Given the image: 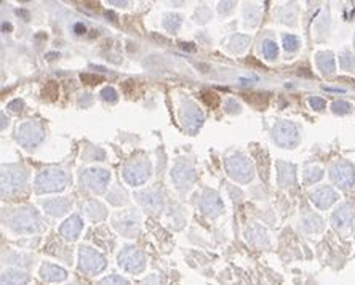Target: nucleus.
I'll list each match as a JSON object with an SVG mask.
<instances>
[{"label": "nucleus", "instance_id": "nucleus-17", "mask_svg": "<svg viewBox=\"0 0 355 285\" xmlns=\"http://www.w3.org/2000/svg\"><path fill=\"white\" fill-rule=\"evenodd\" d=\"M310 200L314 202L315 207L321 208V210H326V208H330L338 200V193L333 188H330V186H323V188L315 189L310 194Z\"/></svg>", "mask_w": 355, "mask_h": 285}, {"label": "nucleus", "instance_id": "nucleus-23", "mask_svg": "<svg viewBox=\"0 0 355 285\" xmlns=\"http://www.w3.org/2000/svg\"><path fill=\"white\" fill-rule=\"evenodd\" d=\"M317 66L323 75H330L335 72V56L331 52H320L317 53Z\"/></svg>", "mask_w": 355, "mask_h": 285}, {"label": "nucleus", "instance_id": "nucleus-22", "mask_svg": "<svg viewBox=\"0 0 355 285\" xmlns=\"http://www.w3.org/2000/svg\"><path fill=\"white\" fill-rule=\"evenodd\" d=\"M40 276H42V279H45L47 282H61L68 277V272L64 271L63 267L47 263V265H43L40 267Z\"/></svg>", "mask_w": 355, "mask_h": 285}, {"label": "nucleus", "instance_id": "nucleus-2", "mask_svg": "<svg viewBox=\"0 0 355 285\" xmlns=\"http://www.w3.org/2000/svg\"><path fill=\"white\" fill-rule=\"evenodd\" d=\"M42 218L39 212L34 207H23L18 208L12 216H10V226L16 232L31 234L39 232L42 229Z\"/></svg>", "mask_w": 355, "mask_h": 285}, {"label": "nucleus", "instance_id": "nucleus-19", "mask_svg": "<svg viewBox=\"0 0 355 285\" xmlns=\"http://www.w3.org/2000/svg\"><path fill=\"white\" fill-rule=\"evenodd\" d=\"M277 179L282 188H289L296 181V167L293 163L278 160L277 162Z\"/></svg>", "mask_w": 355, "mask_h": 285}, {"label": "nucleus", "instance_id": "nucleus-39", "mask_svg": "<svg viewBox=\"0 0 355 285\" xmlns=\"http://www.w3.org/2000/svg\"><path fill=\"white\" fill-rule=\"evenodd\" d=\"M143 285H165V284H163L160 276H151V277H147L146 281L143 282Z\"/></svg>", "mask_w": 355, "mask_h": 285}, {"label": "nucleus", "instance_id": "nucleus-3", "mask_svg": "<svg viewBox=\"0 0 355 285\" xmlns=\"http://www.w3.org/2000/svg\"><path fill=\"white\" fill-rule=\"evenodd\" d=\"M226 170L229 177L237 183H248L253 178L254 168L251 160L243 154H231L226 157Z\"/></svg>", "mask_w": 355, "mask_h": 285}, {"label": "nucleus", "instance_id": "nucleus-41", "mask_svg": "<svg viewBox=\"0 0 355 285\" xmlns=\"http://www.w3.org/2000/svg\"><path fill=\"white\" fill-rule=\"evenodd\" d=\"M74 29H75V34H85V26L84 24H75V27H74Z\"/></svg>", "mask_w": 355, "mask_h": 285}, {"label": "nucleus", "instance_id": "nucleus-8", "mask_svg": "<svg viewBox=\"0 0 355 285\" xmlns=\"http://www.w3.org/2000/svg\"><path fill=\"white\" fill-rule=\"evenodd\" d=\"M272 138L282 147H293L299 142V130L293 122L280 120L272 128Z\"/></svg>", "mask_w": 355, "mask_h": 285}, {"label": "nucleus", "instance_id": "nucleus-10", "mask_svg": "<svg viewBox=\"0 0 355 285\" xmlns=\"http://www.w3.org/2000/svg\"><path fill=\"white\" fill-rule=\"evenodd\" d=\"M330 177L336 186H339L341 189H347L355 183V168L351 162L338 160L330 168Z\"/></svg>", "mask_w": 355, "mask_h": 285}, {"label": "nucleus", "instance_id": "nucleus-7", "mask_svg": "<svg viewBox=\"0 0 355 285\" xmlns=\"http://www.w3.org/2000/svg\"><path fill=\"white\" fill-rule=\"evenodd\" d=\"M123 179L130 186H139L147 181L151 177V163L146 159H138V160L128 162L122 170Z\"/></svg>", "mask_w": 355, "mask_h": 285}, {"label": "nucleus", "instance_id": "nucleus-15", "mask_svg": "<svg viewBox=\"0 0 355 285\" xmlns=\"http://www.w3.org/2000/svg\"><path fill=\"white\" fill-rule=\"evenodd\" d=\"M200 208L205 216L208 218H218L224 212V204L220 194L211 189H206L200 200Z\"/></svg>", "mask_w": 355, "mask_h": 285}, {"label": "nucleus", "instance_id": "nucleus-9", "mask_svg": "<svg viewBox=\"0 0 355 285\" xmlns=\"http://www.w3.org/2000/svg\"><path fill=\"white\" fill-rule=\"evenodd\" d=\"M118 266L132 274H139L146 266V256L135 247H127L118 255Z\"/></svg>", "mask_w": 355, "mask_h": 285}, {"label": "nucleus", "instance_id": "nucleus-26", "mask_svg": "<svg viewBox=\"0 0 355 285\" xmlns=\"http://www.w3.org/2000/svg\"><path fill=\"white\" fill-rule=\"evenodd\" d=\"M321 224H323V221H321L320 216L309 215L303 220V229L305 232H317L321 229Z\"/></svg>", "mask_w": 355, "mask_h": 285}, {"label": "nucleus", "instance_id": "nucleus-5", "mask_svg": "<svg viewBox=\"0 0 355 285\" xmlns=\"http://www.w3.org/2000/svg\"><path fill=\"white\" fill-rule=\"evenodd\" d=\"M27 181V173L24 168L8 165L2 167V197L12 196L21 189Z\"/></svg>", "mask_w": 355, "mask_h": 285}, {"label": "nucleus", "instance_id": "nucleus-37", "mask_svg": "<svg viewBox=\"0 0 355 285\" xmlns=\"http://www.w3.org/2000/svg\"><path fill=\"white\" fill-rule=\"evenodd\" d=\"M309 104H310V107L315 109V111H321V109H325V106H326L325 100H321V98H319V96L309 98Z\"/></svg>", "mask_w": 355, "mask_h": 285}, {"label": "nucleus", "instance_id": "nucleus-18", "mask_svg": "<svg viewBox=\"0 0 355 285\" xmlns=\"http://www.w3.org/2000/svg\"><path fill=\"white\" fill-rule=\"evenodd\" d=\"M352 221H354V210H352V207L347 204L338 207L331 216L333 226H335V229H338V231H346V229L352 226Z\"/></svg>", "mask_w": 355, "mask_h": 285}, {"label": "nucleus", "instance_id": "nucleus-20", "mask_svg": "<svg viewBox=\"0 0 355 285\" xmlns=\"http://www.w3.org/2000/svg\"><path fill=\"white\" fill-rule=\"evenodd\" d=\"M43 210L51 216H63L64 213L70 210V200L66 197H58V199H48L43 202Z\"/></svg>", "mask_w": 355, "mask_h": 285}, {"label": "nucleus", "instance_id": "nucleus-42", "mask_svg": "<svg viewBox=\"0 0 355 285\" xmlns=\"http://www.w3.org/2000/svg\"><path fill=\"white\" fill-rule=\"evenodd\" d=\"M354 47H355V37H354Z\"/></svg>", "mask_w": 355, "mask_h": 285}, {"label": "nucleus", "instance_id": "nucleus-1", "mask_svg": "<svg viewBox=\"0 0 355 285\" xmlns=\"http://www.w3.org/2000/svg\"><path fill=\"white\" fill-rule=\"evenodd\" d=\"M70 178L68 172H64L63 168H45L43 172L37 175L34 181V189L37 194H45V193H56V191H63L69 184Z\"/></svg>", "mask_w": 355, "mask_h": 285}, {"label": "nucleus", "instance_id": "nucleus-25", "mask_svg": "<svg viewBox=\"0 0 355 285\" xmlns=\"http://www.w3.org/2000/svg\"><path fill=\"white\" fill-rule=\"evenodd\" d=\"M247 235H248V240H251V242L256 244V245H259V247L269 245V240H267V234H266V231L261 226H253L247 232Z\"/></svg>", "mask_w": 355, "mask_h": 285}, {"label": "nucleus", "instance_id": "nucleus-32", "mask_svg": "<svg viewBox=\"0 0 355 285\" xmlns=\"http://www.w3.org/2000/svg\"><path fill=\"white\" fill-rule=\"evenodd\" d=\"M283 48H285L287 52H296L299 48V39L298 37H294L291 34H287L283 36Z\"/></svg>", "mask_w": 355, "mask_h": 285}, {"label": "nucleus", "instance_id": "nucleus-6", "mask_svg": "<svg viewBox=\"0 0 355 285\" xmlns=\"http://www.w3.org/2000/svg\"><path fill=\"white\" fill-rule=\"evenodd\" d=\"M203 112L200 111L199 106L194 101L184 100L181 103V109H179V120H181L184 130L187 133L194 135L197 133L199 128L203 124Z\"/></svg>", "mask_w": 355, "mask_h": 285}, {"label": "nucleus", "instance_id": "nucleus-14", "mask_svg": "<svg viewBox=\"0 0 355 285\" xmlns=\"http://www.w3.org/2000/svg\"><path fill=\"white\" fill-rule=\"evenodd\" d=\"M114 226L116 229L127 237H135L139 234V218L133 210H127L114 218Z\"/></svg>", "mask_w": 355, "mask_h": 285}, {"label": "nucleus", "instance_id": "nucleus-28", "mask_svg": "<svg viewBox=\"0 0 355 285\" xmlns=\"http://www.w3.org/2000/svg\"><path fill=\"white\" fill-rule=\"evenodd\" d=\"M248 42H250V39L247 36H234L232 39L229 40V50L240 53V52H243L245 48H247Z\"/></svg>", "mask_w": 355, "mask_h": 285}, {"label": "nucleus", "instance_id": "nucleus-16", "mask_svg": "<svg viewBox=\"0 0 355 285\" xmlns=\"http://www.w3.org/2000/svg\"><path fill=\"white\" fill-rule=\"evenodd\" d=\"M135 197L138 199V202L143 205L146 210H149L151 213H158L163 208V200L162 196L155 189H147V191H139L136 193Z\"/></svg>", "mask_w": 355, "mask_h": 285}, {"label": "nucleus", "instance_id": "nucleus-4", "mask_svg": "<svg viewBox=\"0 0 355 285\" xmlns=\"http://www.w3.org/2000/svg\"><path fill=\"white\" fill-rule=\"evenodd\" d=\"M43 138H45V130L35 120H27L16 130V140L26 149H34L43 141Z\"/></svg>", "mask_w": 355, "mask_h": 285}, {"label": "nucleus", "instance_id": "nucleus-21", "mask_svg": "<svg viewBox=\"0 0 355 285\" xmlns=\"http://www.w3.org/2000/svg\"><path fill=\"white\" fill-rule=\"evenodd\" d=\"M82 226H84V223H82L80 216L77 215H72L70 218H68L66 221L61 224V228H59V232L64 239L68 240H75L79 237V234L82 231Z\"/></svg>", "mask_w": 355, "mask_h": 285}, {"label": "nucleus", "instance_id": "nucleus-35", "mask_svg": "<svg viewBox=\"0 0 355 285\" xmlns=\"http://www.w3.org/2000/svg\"><path fill=\"white\" fill-rule=\"evenodd\" d=\"M100 96L102 98L104 101L107 103H116L117 101V91L112 89V87H106V89H102Z\"/></svg>", "mask_w": 355, "mask_h": 285}, {"label": "nucleus", "instance_id": "nucleus-33", "mask_svg": "<svg viewBox=\"0 0 355 285\" xmlns=\"http://www.w3.org/2000/svg\"><path fill=\"white\" fill-rule=\"evenodd\" d=\"M331 111L335 114H339V116H344V114H349L352 111V106L347 101H335L331 104Z\"/></svg>", "mask_w": 355, "mask_h": 285}, {"label": "nucleus", "instance_id": "nucleus-13", "mask_svg": "<svg viewBox=\"0 0 355 285\" xmlns=\"http://www.w3.org/2000/svg\"><path fill=\"white\" fill-rule=\"evenodd\" d=\"M82 179H84L86 189H90L91 193L101 194L106 191V186L109 183V179H111V175L104 168H88L84 173Z\"/></svg>", "mask_w": 355, "mask_h": 285}, {"label": "nucleus", "instance_id": "nucleus-38", "mask_svg": "<svg viewBox=\"0 0 355 285\" xmlns=\"http://www.w3.org/2000/svg\"><path fill=\"white\" fill-rule=\"evenodd\" d=\"M80 79H82L84 84H88V85H93V84H96V82L102 80L101 75H95V74H82Z\"/></svg>", "mask_w": 355, "mask_h": 285}, {"label": "nucleus", "instance_id": "nucleus-40", "mask_svg": "<svg viewBox=\"0 0 355 285\" xmlns=\"http://www.w3.org/2000/svg\"><path fill=\"white\" fill-rule=\"evenodd\" d=\"M7 107L10 109V111H13V112H19L21 109H23V101L15 100V101H12V103H8V104H7Z\"/></svg>", "mask_w": 355, "mask_h": 285}, {"label": "nucleus", "instance_id": "nucleus-11", "mask_svg": "<svg viewBox=\"0 0 355 285\" xmlns=\"http://www.w3.org/2000/svg\"><path fill=\"white\" fill-rule=\"evenodd\" d=\"M171 179L178 189H189L195 181V168L187 160H179L171 170Z\"/></svg>", "mask_w": 355, "mask_h": 285}, {"label": "nucleus", "instance_id": "nucleus-30", "mask_svg": "<svg viewBox=\"0 0 355 285\" xmlns=\"http://www.w3.org/2000/svg\"><path fill=\"white\" fill-rule=\"evenodd\" d=\"M163 26H165L168 31L176 32L179 29V26H181V16H178V15H167L165 19H163Z\"/></svg>", "mask_w": 355, "mask_h": 285}, {"label": "nucleus", "instance_id": "nucleus-12", "mask_svg": "<svg viewBox=\"0 0 355 285\" xmlns=\"http://www.w3.org/2000/svg\"><path fill=\"white\" fill-rule=\"evenodd\" d=\"M106 267V260L100 251L82 247L80 249V269L86 274H98Z\"/></svg>", "mask_w": 355, "mask_h": 285}, {"label": "nucleus", "instance_id": "nucleus-31", "mask_svg": "<svg viewBox=\"0 0 355 285\" xmlns=\"http://www.w3.org/2000/svg\"><path fill=\"white\" fill-rule=\"evenodd\" d=\"M339 63H341V68L344 71H354L355 69V56L352 53H349V52H344L341 54Z\"/></svg>", "mask_w": 355, "mask_h": 285}, {"label": "nucleus", "instance_id": "nucleus-24", "mask_svg": "<svg viewBox=\"0 0 355 285\" xmlns=\"http://www.w3.org/2000/svg\"><path fill=\"white\" fill-rule=\"evenodd\" d=\"M2 285H26L27 284V274L18 269H7L2 274Z\"/></svg>", "mask_w": 355, "mask_h": 285}, {"label": "nucleus", "instance_id": "nucleus-29", "mask_svg": "<svg viewBox=\"0 0 355 285\" xmlns=\"http://www.w3.org/2000/svg\"><path fill=\"white\" fill-rule=\"evenodd\" d=\"M261 50H263V54L267 58V59H275L277 54H278V47L274 40L270 39H266L263 42V47H261Z\"/></svg>", "mask_w": 355, "mask_h": 285}, {"label": "nucleus", "instance_id": "nucleus-36", "mask_svg": "<svg viewBox=\"0 0 355 285\" xmlns=\"http://www.w3.org/2000/svg\"><path fill=\"white\" fill-rule=\"evenodd\" d=\"M202 98H203V101L211 107H216L218 104H220V96L213 91H203L202 93Z\"/></svg>", "mask_w": 355, "mask_h": 285}, {"label": "nucleus", "instance_id": "nucleus-34", "mask_svg": "<svg viewBox=\"0 0 355 285\" xmlns=\"http://www.w3.org/2000/svg\"><path fill=\"white\" fill-rule=\"evenodd\" d=\"M100 285H130L127 279L120 277V276H109V277H104L102 281L100 282Z\"/></svg>", "mask_w": 355, "mask_h": 285}, {"label": "nucleus", "instance_id": "nucleus-27", "mask_svg": "<svg viewBox=\"0 0 355 285\" xmlns=\"http://www.w3.org/2000/svg\"><path fill=\"white\" fill-rule=\"evenodd\" d=\"M323 178V170L320 167H307L304 170V183L305 184H314Z\"/></svg>", "mask_w": 355, "mask_h": 285}]
</instances>
